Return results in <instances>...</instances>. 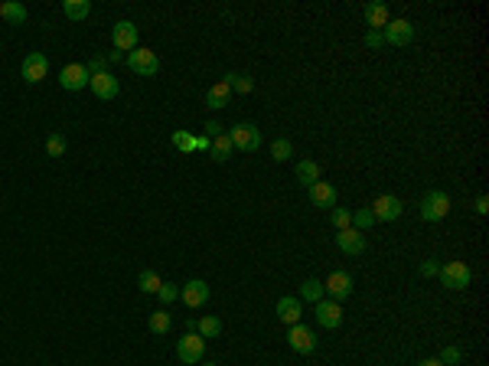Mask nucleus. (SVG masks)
Segmentation results:
<instances>
[{
  "instance_id": "f704fd0d",
  "label": "nucleus",
  "mask_w": 489,
  "mask_h": 366,
  "mask_svg": "<svg viewBox=\"0 0 489 366\" xmlns=\"http://www.w3.org/2000/svg\"><path fill=\"white\" fill-rule=\"evenodd\" d=\"M330 219H333V226H336V229L352 226V213H349V209H346V206H333Z\"/></svg>"
},
{
  "instance_id": "6ab92c4d",
  "label": "nucleus",
  "mask_w": 489,
  "mask_h": 366,
  "mask_svg": "<svg viewBox=\"0 0 489 366\" xmlns=\"http://www.w3.org/2000/svg\"><path fill=\"white\" fill-rule=\"evenodd\" d=\"M277 321L288 324V327L300 324V298H290V294H284V298L277 301Z\"/></svg>"
},
{
  "instance_id": "6e6552de",
  "label": "nucleus",
  "mask_w": 489,
  "mask_h": 366,
  "mask_svg": "<svg viewBox=\"0 0 489 366\" xmlns=\"http://www.w3.org/2000/svg\"><path fill=\"white\" fill-rule=\"evenodd\" d=\"M288 344H290V350H294V353H313V350H317V334H313V331H310L307 324H294V327H290L288 331Z\"/></svg>"
},
{
  "instance_id": "4c0bfd02",
  "label": "nucleus",
  "mask_w": 489,
  "mask_h": 366,
  "mask_svg": "<svg viewBox=\"0 0 489 366\" xmlns=\"http://www.w3.org/2000/svg\"><path fill=\"white\" fill-rule=\"evenodd\" d=\"M437 271H440V262L437 259H427L424 265H421V275H424V278H434Z\"/></svg>"
},
{
  "instance_id": "0eeeda50",
  "label": "nucleus",
  "mask_w": 489,
  "mask_h": 366,
  "mask_svg": "<svg viewBox=\"0 0 489 366\" xmlns=\"http://www.w3.org/2000/svg\"><path fill=\"white\" fill-rule=\"evenodd\" d=\"M88 69H85V63H69L59 72V86L65 88V92H82V88H88Z\"/></svg>"
},
{
  "instance_id": "a878e982",
  "label": "nucleus",
  "mask_w": 489,
  "mask_h": 366,
  "mask_svg": "<svg viewBox=\"0 0 489 366\" xmlns=\"http://www.w3.org/2000/svg\"><path fill=\"white\" fill-rule=\"evenodd\" d=\"M0 17L7 23H26V7L17 0H7V3H0Z\"/></svg>"
},
{
  "instance_id": "4be33fe9",
  "label": "nucleus",
  "mask_w": 489,
  "mask_h": 366,
  "mask_svg": "<svg viewBox=\"0 0 489 366\" xmlns=\"http://www.w3.org/2000/svg\"><path fill=\"white\" fill-rule=\"evenodd\" d=\"M225 86L229 88H235L238 95H248L251 88H255V79L248 76V72H225V79H222Z\"/></svg>"
},
{
  "instance_id": "473e14b6",
  "label": "nucleus",
  "mask_w": 489,
  "mask_h": 366,
  "mask_svg": "<svg viewBox=\"0 0 489 366\" xmlns=\"http://www.w3.org/2000/svg\"><path fill=\"white\" fill-rule=\"evenodd\" d=\"M375 226V216L372 209H359V213H352V229H359V232H365V229Z\"/></svg>"
},
{
  "instance_id": "9d476101",
  "label": "nucleus",
  "mask_w": 489,
  "mask_h": 366,
  "mask_svg": "<svg viewBox=\"0 0 489 366\" xmlns=\"http://www.w3.org/2000/svg\"><path fill=\"white\" fill-rule=\"evenodd\" d=\"M111 40H115L117 53H134L138 49V26L131 20H117L115 30H111Z\"/></svg>"
},
{
  "instance_id": "c9c22d12",
  "label": "nucleus",
  "mask_w": 489,
  "mask_h": 366,
  "mask_svg": "<svg viewBox=\"0 0 489 366\" xmlns=\"http://www.w3.org/2000/svg\"><path fill=\"white\" fill-rule=\"evenodd\" d=\"M437 360H440V363H444V366H457L460 360H463V353H460L457 347H444V353L437 356Z\"/></svg>"
},
{
  "instance_id": "423d86ee",
  "label": "nucleus",
  "mask_w": 489,
  "mask_h": 366,
  "mask_svg": "<svg viewBox=\"0 0 489 366\" xmlns=\"http://www.w3.org/2000/svg\"><path fill=\"white\" fill-rule=\"evenodd\" d=\"M369 209H372L375 223H395V219H398V216L404 213L401 200H398V196H392V193H382V196H375V203L369 206Z\"/></svg>"
},
{
  "instance_id": "f3484780",
  "label": "nucleus",
  "mask_w": 489,
  "mask_h": 366,
  "mask_svg": "<svg viewBox=\"0 0 489 366\" xmlns=\"http://www.w3.org/2000/svg\"><path fill=\"white\" fill-rule=\"evenodd\" d=\"M307 193H310V203L320 206V209H333V206H336V190H333V183L317 180Z\"/></svg>"
},
{
  "instance_id": "dca6fc26",
  "label": "nucleus",
  "mask_w": 489,
  "mask_h": 366,
  "mask_svg": "<svg viewBox=\"0 0 489 366\" xmlns=\"http://www.w3.org/2000/svg\"><path fill=\"white\" fill-rule=\"evenodd\" d=\"M88 88H92V92H95L98 98H105V102H111V98L117 95V88H121V86H117V79H115V76H111V72H108V69H105V72H95V76L88 79Z\"/></svg>"
},
{
  "instance_id": "37998d69",
  "label": "nucleus",
  "mask_w": 489,
  "mask_h": 366,
  "mask_svg": "<svg viewBox=\"0 0 489 366\" xmlns=\"http://www.w3.org/2000/svg\"><path fill=\"white\" fill-rule=\"evenodd\" d=\"M199 366H215V363H199Z\"/></svg>"
},
{
  "instance_id": "f257e3e1",
  "label": "nucleus",
  "mask_w": 489,
  "mask_h": 366,
  "mask_svg": "<svg viewBox=\"0 0 489 366\" xmlns=\"http://www.w3.org/2000/svg\"><path fill=\"white\" fill-rule=\"evenodd\" d=\"M229 141H232L235 151H244V154H255L261 148V128L251 125V121H242L229 131Z\"/></svg>"
},
{
  "instance_id": "e433bc0d",
  "label": "nucleus",
  "mask_w": 489,
  "mask_h": 366,
  "mask_svg": "<svg viewBox=\"0 0 489 366\" xmlns=\"http://www.w3.org/2000/svg\"><path fill=\"white\" fill-rule=\"evenodd\" d=\"M365 46H369V49H382V46H385L382 33H379V30H365Z\"/></svg>"
},
{
  "instance_id": "f8f14e48",
  "label": "nucleus",
  "mask_w": 489,
  "mask_h": 366,
  "mask_svg": "<svg viewBox=\"0 0 489 366\" xmlns=\"http://www.w3.org/2000/svg\"><path fill=\"white\" fill-rule=\"evenodd\" d=\"M20 72H23V79H26L30 86H36V82H43L46 72H49V59H46L43 53H30L26 59H23Z\"/></svg>"
},
{
  "instance_id": "4468645a",
  "label": "nucleus",
  "mask_w": 489,
  "mask_h": 366,
  "mask_svg": "<svg viewBox=\"0 0 489 366\" xmlns=\"http://www.w3.org/2000/svg\"><path fill=\"white\" fill-rule=\"evenodd\" d=\"M180 298H183V304H186V308H192V311H196V308H202V304L209 301V285H206L202 278L186 281V285L180 288Z\"/></svg>"
},
{
  "instance_id": "72a5a7b5",
  "label": "nucleus",
  "mask_w": 489,
  "mask_h": 366,
  "mask_svg": "<svg viewBox=\"0 0 489 366\" xmlns=\"http://www.w3.org/2000/svg\"><path fill=\"white\" fill-rule=\"evenodd\" d=\"M157 298H160V304H173L176 298H180V285L163 281V285H160V291H157Z\"/></svg>"
},
{
  "instance_id": "cd10ccee",
  "label": "nucleus",
  "mask_w": 489,
  "mask_h": 366,
  "mask_svg": "<svg viewBox=\"0 0 489 366\" xmlns=\"http://www.w3.org/2000/svg\"><path fill=\"white\" fill-rule=\"evenodd\" d=\"M300 298H304V301H310V304L323 301V281H320V278H307L304 285H300Z\"/></svg>"
},
{
  "instance_id": "ea45409f",
  "label": "nucleus",
  "mask_w": 489,
  "mask_h": 366,
  "mask_svg": "<svg viewBox=\"0 0 489 366\" xmlns=\"http://www.w3.org/2000/svg\"><path fill=\"white\" fill-rule=\"evenodd\" d=\"M476 213H479V216L489 213V196H476Z\"/></svg>"
},
{
  "instance_id": "393cba45",
  "label": "nucleus",
  "mask_w": 489,
  "mask_h": 366,
  "mask_svg": "<svg viewBox=\"0 0 489 366\" xmlns=\"http://www.w3.org/2000/svg\"><path fill=\"white\" fill-rule=\"evenodd\" d=\"M297 180L310 190V186L320 180V164H317V161H300V164H297Z\"/></svg>"
},
{
  "instance_id": "20e7f679",
  "label": "nucleus",
  "mask_w": 489,
  "mask_h": 366,
  "mask_svg": "<svg viewBox=\"0 0 489 366\" xmlns=\"http://www.w3.org/2000/svg\"><path fill=\"white\" fill-rule=\"evenodd\" d=\"M128 65H131V72L150 79V76H157V72H160V56L154 53V49H140V46H138V49L128 56Z\"/></svg>"
},
{
  "instance_id": "7c9ffc66",
  "label": "nucleus",
  "mask_w": 489,
  "mask_h": 366,
  "mask_svg": "<svg viewBox=\"0 0 489 366\" xmlns=\"http://www.w3.org/2000/svg\"><path fill=\"white\" fill-rule=\"evenodd\" d=\"M173 148L183 154H192L196 151V138H192L190 131H173Z\"/></svg>"
},
{
  "instance_id": "c756f323",
  "label": "nucleus",
  "mask_w": 489,
  "mask_h": 366,
  "mask_svg": "<svg viewBox=\"0 0 489 366\" xmlns=\"http://www.w3.org/2000/svg\"><path fill=\"white\" fill-rule=\"evenodd\" d=\"M271 157H274L277 164H284L288 157H294V144H290L288 138H277L274 144H271Z\"/></svg>"
},
{
  "instance_id": "1a4fd4ad",
  "label": "nucleus",
  "mask_w": 489,
  "mask_h": 366,
  "mask_svg": "<svg viewBox=\"0 0 489 366\" xmlns=\"http://www.w3.org/2000/svg\"><path fill=\"white\" fill-rule=\"evenodd\" d=\"M202 353H206V340H202L196 331H190V334L183 337L180 344H176V356H180L183 363H202Z\"/></svg>"
},
{
  "instance_id": "79ce46f5",
  "label": "nucleus",
  "mask_w": 489,
  "mask_h": 366,
  "mask_svg": "<svg viewBox=\"0 0 489 366\" xmlns=\"http://www.w3.org/2000/svg\"><path fill=\"white\" fill-rule=\"evenodd\" d=\"M417 366H444V363H440V360H437V356H434V360H421V363H417Z\"/></svg>"
},
{
  "instance_id": "f03ea898",
  "label": "nucleus",
  "mask_w": 489,
  "mask_h": 366,
  "mask_svg": "<svg viewBox=\"0 0 489 366\" xmlns=\"http://www.w3.org/2000/svg\"><path fill=\"white\" fill-rule=\"evenodd\" d=\"M447 213H450V196H447L444 190H431V193L421 200V219H424V223H440Z\"/></svg>"
},
{
  "instance_id": "aec40b11",
  "label": "nucleus",
  "mask_w": 489,
  "mask_h": 366,
  "mask_svg": "<svg viewBox=\"0 0 489 366\" xmlns=\"http://www.w3.org/2000/svg\"><path fill=\"white\" fill-rule=\"evenodd\" d=\"M232 141H229V134H219V138L209 141V157H213L215 164H225L229 157H232Z\"/></svg>"
},
{
  "instance_id": "58836bf2",
  "label": "nucleus",
  "mask_w": 489,
  "mask_h": 366,
  "mask_svg": "<svg viewBox=\"0 0 489 366\" xmlns=\"http://www.w3.org/2000/svg\"><path fill=\"white\" fill-rule=\"evenodd\" d=\"M219 134H222V125H219V121H206V138L213 141V138H219Z\"/></svg>"
},
{
  "instance_id": "2f4dec72",
  "label": "nucleus",
  "mask_w": 489,
  "mask_h": 366,
  "mask_svg": "<svg viewBox=\"0 0 489 366\" xmlns=\"http://www.w3.org/2000/svg\"><path fill=\"white\" fill-rule=\"evenodd\" d=\"M65 151H69V144H65L63 134H49V138H46V154H49V157H63Z\"/></svg>"
},
{
  "instance_id": "b1692460",
  "label": "nucleus",
  "mask_w": 489,
  "mask_h": 366,
  "mask_svg": "<svg viewBox=\"0 0 489 366\" xmlns=\"http://www.w3.org/2000/svg\"><path fill=\"white\" fill-rule=\"evenodd\" d=\"M196 334H199L202 340H213V337H219V334H222V321L209 314V317H202V321H196Z\"/></svg>"
},
{
  "instance_id": "412c9836",
  "label": "nucleus",
  "mask_w": 489,
  "mask_h": 366,
  "mask_svg": "<svg viewBox=\"0 0 489 366\" xmlns=\"http://www.w3.org/2000/svg\"><path fill=\"white\" fill-rule=\"evenodd\" d=\"M229 98H232V88L225 86V82H215V86H209V92H206V105L219 111V108L229 105Z\"/></svg>"
},
{
  "instance_id": "2eb2a0df",
  "label": "nucleus",
  "mask_w": 489,
  "mask_h": 366,
  "mask_svg": "<svg viewBox=\"0 0 489 366\" xmlns=\"http://www.w3.org/2000/svg\"><path fill=\"white\" fill-rule=\"evenodd\" d=\"M336 246H340V252H346V255H362L365 252V232H359V229H340L336 232Z\"/></svg>"
},
{
  "instance_id": "bb28decb",
  "label": "nucleus",
  "mask_w": 489,
  "mask_h": 366,
  "mask_svg": "<svg viewBox=\"0 0 489 366\" xmlns=\"http://www.w3.org/2000/svg\"><path fill=\"white\" fill-rule=\"evenodd\" d=\"M63 10L69 20H85L88 13H92V3H88V0H65Z\"/></svg>"
},
{
  "instance_id": "a211bd4d",
  "label": "nucleus",
  "mask_w": 489,
  "mask_h": 366,
  "mask_svg": "<svg viewBox=\"0 0 489 366\" xmlns=\"http://www.w3.org/2000/svg\"><path fill=\"white\" fill-rule=\"evenodd\" d=\"M362 17H365V26H369V30H379V33L385 30V23L392 20V13H388V7H385L382 0H375V3H369Z\"/></svg>"
},
{
  "instance_id": "5701e85b",
  "label": "nucleus",
  "mask_w": 489,
  "mask_h": 366,
  "mask_svg": "<svg viewBox=\"0 0 489 366\" xmlns=\"http://www.w3.org/2000/svg\"><path fill=\"white\" fill-rule=\"evenodd\" d=\"M147 327H150V331H154V334H157V337H163V334H167V331H170V327H173L170 311H167V308H160V311H154V314H150V321H147Z\"/></svg>"
},
{
  "instance_id": "39448f33",
  "label": "nucleus",
  "mask_w": 489,
  "mask_h": 366,
  "mask_svg": "<svg viewBox=\"0 0 489 366\" xmlns=\"http://www.w3.org/2000/svg\"><path fill=\"white\" fill-rule=\"evenodd\" d=\"M382 40L388 46H408L411 40H415V26H411V20H404V17H398V20H388L382 30Z\"/></svg>"
},
{
  "instance_id": "ddd939ff",
  "label": "nucleus",
  "mask_w": 489,
  "mask_h": 366,
  "mask_svg": "<svg viewBox=\"0 0 489 366\" xmlns=\"http://www.w3.org/2000/svg\"><path fill=\"white\" fill-rule=\"evenodd\" d=\"M313 314H317L320 327H326V331H336L342 324V304L340 301H317L313 304Z\"/></svg>"
},
{
  "instance_id": "9b49d317",
  "label": "nucleus",
  "mask_w": 489,
  "mask_h": 366,
  "mask_svg": "<svg viewBox=\"0 0 489 366\" xmlns=\"http://www.w3.org/2000/svg\"><path fill=\"white\" fill-rule=\"evenodd\" d=\"M323 294H330V301H346L352 294V275L349 271H333L330 278L323 281Z\"/></svg>"
},
{
  "instance_id": "7ed1b4c3",
  "label": "nucleus",
  "mask_w": 489,
  "mask_h": 366,
  "mask_svg": "<svg viewBox=\"0 0 489 366\" xmlns=\"http://www.w3.org/2000/svg\"><path fill=\"white\" fill-rule=\"evenodd\" d=\"M437 275L444 281V288H454V291L470 288V278H473V271H470L467 262H447V265H440Z\"/></svg>"
},
{
  "instance_id": "c85d7f7f",
  "label": "nucleus",
  "mask_w": 489,
  "mask_h": 366,
  "mask_svg": "<svg viewBox=\"0 0 489 366\" xmlns=\"http://www.w3.org/2000/svg\"><path fill=\"white\" fill-rule=\"evenodd\" d=\"M160 285H163V278H160L157 271H150V269H144L138 275V288L144 291V294H157L160 291Z\"/></svg>"
},
{
  "instance_id": "a19ab883",
  "label": "nucleus",
  "mask_w": 489,
  "mask_h": 366,
  "mask_svg": "<svg viewBox=\"0 0 489 366\" xmlns=\"http://www.w3.org/2000/svg\"><path fill=\"white\" fill-rule=\"evenodd\" d=\"M196 151H209V138H196Z\"/></svg>"
}]
</instances>
